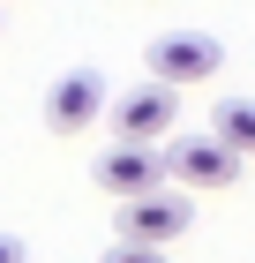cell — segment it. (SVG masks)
<instances>
[{"mask_svg": "<svg viewBox=\"0 0 255 263\" xmlns=\"http://www.w3.org/2000/svg\"><path fill=\"white\" fill-rule=\"evenodd\" d=\"M158 158H165V181H180V188H233L240 181V158L218 136H173V143H158Z\"/></svg>", "mask_w": 255, "mask_h": 263, "instance_id": "obj_3", "label": "cell"}, {"mask_svg": "<svg viewBox=\"0 0 255 263\" xmlns=\"http://www.w3.org/2000/svg\"><path fill=\"white\" fill-rule=\"evenodd\" d=\"M0 263H30V248H23L15 233H0Z\"/></svg>", "mask_w": 255, "mask_h": 263, "instance_id": "obj_9", "label": "cell"}, {"mask_svg": "<svg viewBox=\"0 0 255 263\" xmlns=\"http://www.w3.org/2000/svg\"><path fill=\"white\" fill-rule=\"evenodd\" d=\"M188 188H143V196H120V211H113V226H120V241H150V248H165V241H180L188 233Z\"/></svg>", "mask_w": 255, "mask_h": 263, "instance_id": "obj_2", "label": "cell"}, {"mask_svg": "<svg viewBox=\"0 0 255 263\" xmlns=\"http://www.w3.org/2000/svg\"><path fill=\"white\" fill-rule=\"evenodd\" d=\"M210 136L233 158H255V98H218L210 105Z\"/></svg>", "mask_w": 255, "mask_h": 263, "instance_id": "obj_7", "label": "cell"}, {"mask_svg": "<svg viewBox=\"0 0 255 263\" xmlns=\"http://www.w3.org/2000/svg\"><path fill=\"white\" fill-rule=\"evenodd\" d=\"M90 181H98L105 196H143V188L165 181V158H158V143H113V151H98Z\"/></svg>", "mask_w": 255, "mask_h": 263, "instance_id": "obj_6", "label": "cell"}, {"mask_svg": "<svg viewBox=\"0 0 255 263\" xmlns=\"http://www.w3.org/2000/svg\"><path fill=\"white\" fill-rule=\"evenodd\" d=\"M98 121H105V76L98 68H68L45 90V128L53 136H90Z\"/></svg>", "mask_w": 255, "mask_h": 263, "instance_id": "obj_5", "label": "cell"}, {"mask_svg": "<svg viewBox=\"0 0 255 263\" xmlns=\"http://www.w3.org/2000/svg\"><path fill=\"white\" fill-rule=\"evenodd\" d=\"M113 136L120 143H165L180 121V90H165V83H135V90H120L113 105Z\"/></svg>", "mask_w": 255, "mask_h": 263, "instance_id": "obj_4", "label": "cell"}, {"mask_svg": "<svg viewBox=\"0 0 255 263\" xmlns=\"http://www.w3.org/2000/svg\"><path fill=\"white\" fill-rule=\"evenodd\" d=\"M105 263H165V248H150V241H120Z\"/></svg>", "mask_w": 255, "mask_h": 263, "instance_id": "obj_8", "label": "cell"}, {"mask_svg": "<svg viewBox=\"0 0 255 263\" xmlns=\"http://www.w3.org/2000/svg\"><path fill=\"white\" fill-rule=\"evenodd\" d=\"M218 68H225V45L210 30H165V38H150V83H165V90H195Z\"/></svg>", "mask_w": 255, "mask_h": 263, "instance_id": "obj_1", "label": "cell"}]
</instances>
